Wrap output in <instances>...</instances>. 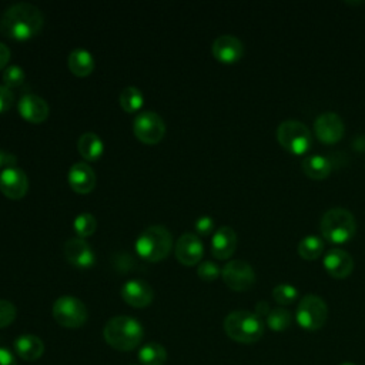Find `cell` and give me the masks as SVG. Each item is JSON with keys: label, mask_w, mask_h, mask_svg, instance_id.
<instances>
[{"label": "cell", "mask_w": 365, "mask_h": 365, "mask_svg": "<svg viewBox=\"0 0 365 365\" xmlns=\"http://www.w3.org/2000/svg\"><path fill=\"white\" fill-rule=\"evenodd\" d=\"M43 23L44 16L37 6L20 1L6 9L0 20V31L11 40L24 41L38 34Z\"/></svg>", "instance_id": "cell-1"}, {"label": "cell", "mask_w": 365, "mask_h": 365, "mask_svg": "<svg viewBox=\"0 0 365 365\" xmlns=\"http://www.w3.org/2000/svg\"><path fill=\"white\" fill-rule=\"evenodd\" d=\"M103 336L114 349L131 351L143 341L144 328L133 317L117 315L106 322Z\"/></svg>", "instance_id": "cell-2"}, {"label": "cell", "mask_w": 365, "mask_h": 365, "mask_svg": "<svg viewBox=\"0 0 365 365\" xmlns=\"http://www.w3.org/2000/svg\"><path fill=\"white\" fill-rule=\"evenodd\" d=\"M173 248V235L164 225L147 227L135 241L137 254L148 261L158 262L164 259Z\"/></svg>", "instance_id": "cell-3"}, {"label": "cell", "mask_w": 365, "mask_h": 365, "mask_svg": "<svg viewBox=\"0 0 365 365\" xmlns=\"http://www.w3.org/2000/svg\"><path fill=\"white\" fill-rule=\"evenodd\" d=\"M225 334L241 344L257 342L264 334L262 319L250 311H232L224 319Z\"/></svg>", "instance_id": "cell-4"}, {"label": "cell", "mask_w": 365, "mask_h": 365, "mask_svg": "<svg viewBox=\"0 0 365 365\" xmlns=\"http://www.w3.org/2000/svg\"><path fill=\"white\" fill-rule=\"evenodd\" d=\"M319 228L325 240L331 242H345L355 234L356 221L354 214L346 208L334 207L322 215Z\"/></svg>", "instance_id": "cell-5"}, {"label": "cell", "mask_w": 365, "mask_h": 365, "mask_svg": "<svg viewBox=\"0 0 365 365\" xmlns=\"http://www.w3.org/2000/svg\"><path fill=\"white\" fill-rule=\"evenodd\" d=\"M277 138L285 150L294 154L305 153L312 141L309 128L298 120L282 121L277 128Z\"/></svg>", "instance_id": "cell-6"}, {"label": "cell", "mask_w": 365, "mask_h": 365, "mask_svg": "<svg viewBox=\"0 0 365 365\" xmlns=\"http://www.w3.org/2000/svg\"><path fill=\"white\" fill-rule=\"evenodd\" d=\"M53 318L66 328H80L87 321L86 305L73 295L58 297L51 308Z\"/></svg>", "instance_id": "cell-7"}, {"label": "cell", "mask_w": 365, "mask_h": 365, "mask_svg": "<svg viewBox=\"0 0 365 365\" xmlns=\"http://www.w3.org/2000/svg\"><path fill=\"white\" fill-rule=\"evenodd\" d=\"M328 318V307L325 301L314 294L302 297L297 307V322L308 331L319 329Z\"/></svg>", "instance_id": "cell-8"}, {"label": "cell", "mask_w": 365, "mask_h": 365, "mask_svg": "<svg viewBox=\"0 0 365 365\" xmlns=\"http://www.w3.org/2000/svg\"><path fill=\"white\" fill-rule=\"evenodd\" d=\"M133 133L144 144H157L165 134V123L154 111H141L133 121Z\"/></svg>", "instance_id": "cell-9"}, {"label": "cell", "mask_w": 365, "mask_h": 365, "mask_svg": "<svg viewBox=\"0 0 365 365\" xmlns=\"http://www.w3.org/2000/svg\"><path fill=\"white\" fill-rule=\"evenodd\" d=\"M225 285L234 291L250 289L255 282L254 268L242 259H234L224 265L221 271Z\"/></svg>", "instance_id": "cell-10"}, {"label": "cell", "mask_w": 365, "mask_h": 365, "mask_svg": "<svg viewBox=\"0 0 365 365\" xmlns=\"http://www.w3.org/2000/svg\"><path fill=\"white\" fill-rule=\"evenodd\" d=\"M314 131L319 141L325 144H334L344 135V121L334 111H325L319 114L314 123Z\"/></svg>", "instance_id": "cell-11"}, {"label": "cell", "mask_w": 365, "mask_h": 365, "mask_svg": "<svg viewBox=\"0 0 365 365\" xmlns=\"http://www.w3.org/2000/svg\"><path fill=\"white\" fill-rule=\"evenodd\" d=\"M29 190V178L20 167L4 168L0 173V191L11 200H19Z\"/></svg>", "instance_id": "cell-12"}, {"label": "cell", "mask_w": 365, "mask_h": 365, "mask_svg": "<svg viewBox=\"0 0 365 365\" xmlns=\"http://www.w3.org/2000/svg\"><path fill=\"white\" fill-rule=\"evenodd\" d=\"M63 252L66 259L78 268H90L94 265L96 255L84 238L73 237L64 242Z\"/></svg>", "instance_id": "cell-13"}, {"label": "cell", "mask_w": 365, "mask_h": 365, "mask_svg": "<svg viewBox=\"0 0 365 365\" xmlns=\"http://www.w3.org/2000/svg\"><path fill=\"white\" fill-rule=\"evenodd\" d=\"M121 298L134 308H144L151 304L154 291L144 279H128L120 289Z\"/></svg>", "instance_id": "cell-14"}, {"label": "cell", "mask_w": 365, "mask_h": 365, "mask_svg": "<svg viewBox=\"0 0 365 365\" xmlns=\"http://www.w3.org/2000/svg\"><path fill=\"white\" fill-rule=\"evenodd\" d=\"M17 110L26 121L33 123V124L44 121L50 113L47 101L43 97H40L37 94H31V93L23 94L20 97V100L17 103Z\"/></svg>", "instance_id": "cell-15"}, {"label": "cell", "mask_w": 365, "mask_h": 365, "mask_svg": "<svg viewBox=\"0 0 365 365\" xmlns=\"http://www.w3.org/2000/svg\"><path fill=\"white\" fill-rule=\"evenodd\" d=\"M204 247L198 235L192 232L182 234L175 244V257L182 265H195L201 261Z\"/></svg>", "instance_id": "cell-16"}, {"label": "cell", "mask_w": 365, "mask_h": 365, "mask_svg": "<svg viewBox=\"0 0 365 365\" xmlns=\"http://www.w3.org/2000/svg\"><path fill=\"white\" fill-rule=\"evenodd\" d=\"M212 56L221 63H235L242 57V41L231 34H222L217 37L211 46Z\"/></svg>", "instance_id": "cell-17"}, {"label": "cell", "mask_w": 365, "mask_h": 365, "mask_svg": "<svg viewBox=\"0 0 365 365\" xmlns=\"http://www.w3.org/2000/svg\"><path fill=\"white\" fill-rule=\"evenodd\" d=\"M68 184L77 194H88L96 187V174L86 163H74L68 170Z\"/></svg>", "instance_id": "cell-18"}, {"label": "cell", "mask_w": 365, "mask_h": 365, "mask_svg": "<svg viewBox=\"0 0 365 365\" xmlns=\"http://www.w3.org/2000/svg\"><path fill=\"white\" fill-rule=\"evenodd\" d=\"M237 248V234L235 231L228 227L222 225L217 228L211 240V252L217 259H227L230 258Z\"/></svg>", "instance_id": "cell-19"}, {"label": "cell", "mask_w": 365, "mask_h": 365, "mask_svg": "<svg viewBox=\"0 0 365 365\" xmlns=\"http://www.w3.org/2000/svg\"><path fill=\"white\" fill-rule=\"evenodd\" d=\"M324 265L329 275L334 278H345L354 269V259L352 257L339 248L329 250L324 258Z\"/></svg>", "instance_id": "cell-20"}, {"label": "cell", "mask_w": 365, "mask_h": 365, "mask_svg": "<svg viewBox=\"0 0 365 365\" xmlns=\"http://www.w3.org/2000/svg\"><path fill=\"white\" fill-rule=\"evenodd\" d=\"M13 346L17 356L24 361H36L44 352L43 341L31 334H23L17 336L13 342Z\"/></svg>", "instance_id": "cell-21"}, {"label": "cell", "mask_w": 365, "mask_h": 365, "mask_svg": "<svg viewBox=\"0 0 365 365\" xmlns=\"http://www.w3.org/2000/svg\"><path fill=\"white\" fill-rule=\"evenodd\" d=\"M77 150L84 160L97 161L104 151V144L98 134L93 131H87L78 137Z\"/></svg>", "instance_id": "cell-22"}, {"label": "cell", "mask_w": 365, "mask_h": 365, "mask_svg": "<svg viewBox=\"0 0 365 365\" xmlns=\"http://www.w3.org/2000/svg\"><path fill=\"white\" fill-rule=\"evenodd\" d=\"M302 171L312 180H324L329 175L332 170V163L328 157L314 154L302 160Z\"/></svg>", "instance_id": "cell-23"}, {"label": "cell", "mask_w": 365, "mask_h": 365, "mask_svg": "<svg viewBox=\"0 0 365 365\" xmlns=\"http://www.w3.org/2000/svg\"><path fill=\"white\" fill-rule=\"evenodd\" d=\"M68 68L77 77H86L94 70V58L86 48H74L68 54Z\"/></svg>", "instance_id": "cell-24"}, {"label": "cell", "mask_w": 365, "mask_h": 365, "mask_svg": "<svg viewBox=\"0 0 365 365\" xmlns=\"http://www.w3.org/2000/svg\"><path fill=\"white\" fill-rule=\"evenodd\" d=\"M138 361L143 365H164L167 361V351L157 342L145 344L138 351Z\"/></svg>", "instance_id": "cell-25"}, {"label": "cell", "mask_w": 365, "mask_h": 365, "mask_svg": "<svg viewBox=\"0 0 365 365\" xmlns=\"http://www.w3.org/2000/svg\"><path fill=\"white\" fill-rule=\"evenodd\" d=\"M118 101H120L121 108L125 113L133 114V113H137L143 107L144 96H143V93L137 87L128 86V87H125V88H123L120 91Z\"/></svg>", "instance_id": "cell-26"}, {"label": "cell", "mask_w": 365, "mask_h": 365, "mask_svg": "<svg viewBox=\"0 0 365 365\" xmlns=\"http://www.w3.org/2000/svg\"><path fill=\"white\" fill-rule=\"evenodd\" d=\"M324 250V242L317 235H307L298 242V254L308 261L317 259Z\"/></svg>", "instance_id": "cell-27"}, {"label": "cell", "mask_w": 365, "mask_h": 365, "mask_svg": "<svg viewBox=\"0 0 365 365\" xmlns=\"http://www.w3.org/2000/svg\"><path fill=\"white\" fill-rule=\"evenodd\" d=\"M73 228L80 238H87L97 230V220L90 212H80L73 220Z\"/></svg>", "instance_id": "cell-28"}, {"label": "cell", "mask_w": 365, "mask_h": 365, "mask_svg": "<svg viewBox=\"0 0 365 365\" xmlns=\"http://www.w3.org/2000/svg\"><path fill=\"white\" fill-rule=\"evenodd\" d=\"M267 324L274 331H284L291 325V314L285 308H274L267 315Z\"/></svg>", "instance_id": "cell-29"}, {"label": "cell", "mask_w": 365, "mask_h": 365, "mask_svg": "<svg viewBox=\"0 0 365 365\" xmlns=\"http://www.w3.org/2000/svg\"><path fill=\"white\" fill-rule=\"evenodd\" d=\"M24 78H26V73L17 64L6 67L4 71H3V81H4V86L9 87V88L20 87L23 84Z\"/></svg>", "instance_id": "cell-30"}, {"label": "cell", "mask_w": 365, "mask_h": 365, "mask_svg": "<svg viewBox=\"0 0 365 365\" xmlns=\"http://www.w3.org/2000/svg\"><path fill=\"white\" fill-rule=\"evenodd\" d=\"M272 297L278 304L287 305V304H291L297 299L298 291L291 284H278L272 289Z\"/></svg>", "instance_id": "cell-31"}, {"label": "cell", "mask_w": 365, "mask_h": 365, "mask_svg": "<svg viewBox=\"0 0 365 365\" xmlns=\"http://www.w3.org/2000/svg\"><path fill=\"white\" fill-rule=\"evenodd\" d=\"M197 274L201 279L204 281H214L218 278V275L221 274L220 271V267L215 264V262H211V261H202L200 262V265L197 267Z\"/></svg>", "instance_id": "cell-32"}, {"label": "cell", "mask_w": 365, "mask_h": 365, "mask_svg": "<svg viewBox=\"0 0 365 365\" xmlns=\"http://www.w3.org/2000/svg\"><path fill=\"white\" fill-rule=\"evenodd\" d=\"M16 314V307L10 301L0 299V328L10 325L14 321Z\"/></svg>", "instance_id": "cell-33"}, {"label": "cell", "mask_w": 365, "mask_h": 365, "mask_svg": "<svg viewBox=\"0 0 365 365\" xmlns=\"http://www.w3.org/2000/svg\"><path fill=\"white\" fill-rule=\"evenodd\" d=\"M194 228L200 235H208L214 230V220L210 215H201L195 220Z\"/></svg>", "instance_id": "cell-34"}, {"label": "cell", "mask_w": 365, "mask_h": 365, "mask_svg": "<svg viewBox=\"0 0 365 365\" xmlns=\"http://www.w3.org/2000/svg\"><path fill=\"white\" fill-rule=\"evenodd\" d=\"M13 103H14V94L11 88L6 86H0V113L10 110Z\"/></svg>", "instance_id": "cell-35"}, {"label": "cell", "mask_w": 365, "mask_h": 365, "mask_svg": "<svg viewBox=\"0 0 365 365\" xmlns=\"http://www.w3.org/2000/svg\"><path fill=\"white\" fill-rule=\"evenodd\" d=\"M17 163V157L9 151L0 150V168H10V167H16Z\"/></svg>", "instance_id": "cell-36"}, {"label": "cell", "mask_w": 365, "mask_h": 365, "mask_svg": "<svg viewBox=\"0 0 365 365\" xmlns=\"http://www.w3.org/2000/svg\"><path fill=\"white\" fill-rule=\"evenodd\" d=\"M0 365H17L10 349L0 346Z\"/></svg>", "instance_id": "cell-37"}, {"label": "cell", "mask_w": 365, "mask_h": 365, "mask_svg": "<svg viewBox=\"0 0 365 365\" xmlns=\"http://www.w3.org/2000/svg\"><path fill=\"white\" fill-rule=\"evenodd\" d=\"M9 58H10L9 47L0 41V70L6 67V64L9 63Z\"/></svg>", "instance_id": "cell-38"}, {"label": "cell", "mask_w": 365, "mask_h": 365, "mask_svg": "<svg viewBox=\"0 0 365 365\" xmlns=\"http://www.w3.org/2000/svg\"><path fill=\"white\" fill-rule=\"evenodd\" d=\"M255 314L261 318V315H268L269 314V307H268V302L265 301H261L257 304L255 307Z\"/></svg>", "instance_id": "cell-39"}, {"label": "cell", "mask_w": 365, "mask_h": 365, "mask_svg": "<svg viewBox=\"0 0 365 365\" xmlns=\"http://www.w3.org/2000/svg\"><path fill=\"white\" fill-rule=\"evenodd\" d=\"M342 365H352V364H342Z\"/></svg>", "instance_id": "cell-40"}]
</instances>
